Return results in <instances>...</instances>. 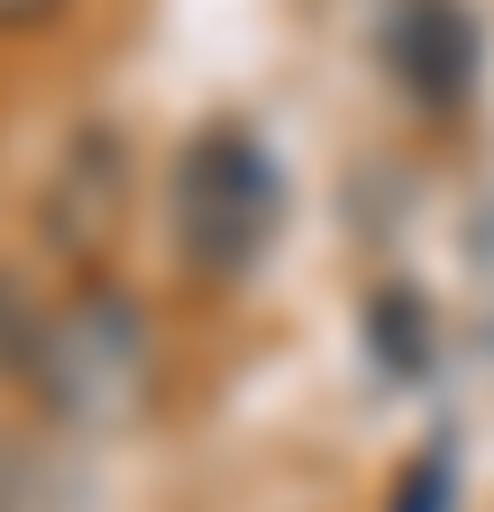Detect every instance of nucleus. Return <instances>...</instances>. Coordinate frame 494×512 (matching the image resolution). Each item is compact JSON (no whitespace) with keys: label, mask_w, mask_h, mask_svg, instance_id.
Listing matches in <instances>:
<instances>
[{"label":"nucleus","mask_w":494,"mask_h":512,"mask_svg":"<svg viewBox=\"0 0 494 512\" xmlns=\"http://www.w3.org/2000/svg\"><path fill=\"white\" fill-rule=\"evenodd\" d=\"M19 375L37 384V403H46L55 421H74V430L119 421V412L147 394V330H138L129 302L83 293L74 311L37 320V339H28V366H19Z\"/></svg>","instance_id":"f257e3e1"},{"label":"nucleus","mask_w":494,"mask_h":512,"mask_svg":"<svg viewBox=\"0 0 494 512\" xmlns=\"http://www.w3.org/2000/svg\"><path fill=\"white\" fill-rule=\"evenodd\" d=\"M394 512H449V467H440V458L412 467V476H403V494H394Z\"/></svg>","instance_id":"423d86ee"},{"label":"nucleus","mask_w":494,"mask_h":512,"mask_svg":"<svg viewBox=\"0 0 494 512\" xmlns=\"http://www.w3.org/2000/svg\"><path fill=\"white\" fill-rule=\"evenodd\" d=\"M174 238L193 275H247L275 238V174L247 128H202L174 165Z\"/></svg>","instance_id":"f03ea898"},{"label":"nucleus","mask_w":494,"mask_h":512,"mask_svg":"<svg viewBox=\"0 0 494 512\" xmlns=\"http://www.w3.org/2000/svg\"><path fill=\"white\" fill-rule=\"evenodd\" d=\"M0 512H55V476L19 439H0Z\"/></svg>","instance_id":"20e7f679"},{"label":"nucleus","mask_w":494,"mask_h":512,"mask_svg":"<svg viewBox=\"0 0 494 512\" xmlns=\"http://www.w3.org/2000/svg\"><path fill=\"white\" fill-rule=\"evenodd\" d=\"M46 10H55V0H0V28H37Z\"/></svg>","instance_id":"0eeeda50"},{"label":"nucleus","mask_w":494,"mask_h":512,"mask_svg":"<svg viewBox=\"0 0 494 512\" xmlns=\"http://www.w3.org/2000/svg\"><path fill=\"white\" fill-rule=\"evenodd\" d=\"M403 19L421 28V46H403V74L430 101H458L467 92V19L449 10V0H403Z\"/></svg>","instance_id":"7ed1b4c3"},{"label":"nucleus","mask_w":494,"mask_h":512,"mask_svg":"<svg viewBox=\"0 0 494 512\" xmlns=\"http://www.w3.org/2000/svg\"><path fill=\"white\" fill-rule=\"evenodd\" d=\"M28 339H37V320H28V302H19V284L0 275V366H28Z\"/></svg>","instance_id":"39448f33"}]
</instances>
